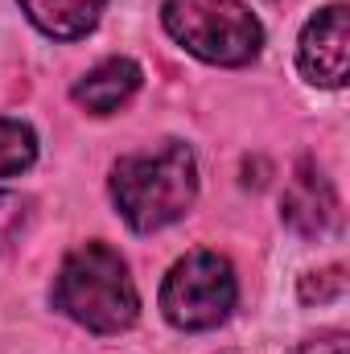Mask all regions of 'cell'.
<instances>
[{"mask_svg":"<svg viewBox=\"0 0 350 354\" xmlns=\"http://www.w3.org/2000/svg\"><path fill=\"white\" fill-rule=\"evenodd\" d=\"M111 198L120 218L140 235L177 223L198 198V161L190 145L161 140L157 149L120 157L111 169Z\"/></svg>","mask_w":350,"mask_h":354,"instance_id":"obj_1","label":"cell"},{"mask_svg":"<svg viewBox=\"0 0 350 354\" xmlns=\"http://www.w3.org/2000/svg\"><path fill=\"white\" fill-rule=\"evenodd\" d=\"M54 309L79 322L91 334H120L136 322L140 297L128 276V264L107 243L75 248L54 280Z\"/></svg>","mask_w":350,"mask_h":354,"instance_id":"obj_2","label":"cell"},{"mask_svg":"<svg viewBox=\"0 0 350 354\" xmlns=\"http://www.w3.org/2000/svg\"><path fill=\"white\" fill-rule=\"evenodd\" d=\"M161 21L177 46L214 66H243L264 46L260 21L243 0H165Z\"/></svg>","mask_w":350,"mask_h":354,"instance_id":"obj_3","label":"cell"},{"mask_svg":"<svg viewBox=\"0 0 350 354\" xmlns=\"http://www.w3.org/2000/svg\"><path fill=\"white\" fill-rule=\"evenodd\" d=\"M235 297V268L219 252H190L161 284V313L177 330H214L231 317Z\"/></svg>","mask_w":350,"mask_h":354,"instance_id":"obj_4","label":"cell"},{"mask_svg":"<svg viewBox=\"0 0 350 354\" xmlns=\"http://www.w3.org/2000/svg\"><path fill=\"white\" fill-rule=\"evenodd\" d=\"M347 46H350L347 4H326L301 29V41H297V66H301V75L313 87L338 91L347 83V71H350Z\"/></svg>","mask_w":350,"mask_h":354,"instance_id":"obj_5","label":"cell"},{"mask_svg":"<svg viewBox=\"0 0 350 354\" xmlns=\"http://www.w3.org/2000/svg\"><path fill=\"white\" fill-rule=\"evenodd\" d=\"M280 214H284V223H288L297 235H305V239L330 231V223L338 218V198H334L330 177L322 174L317 165L305 161V165L293 174L284 198H280Z\"/></svg>","mask_w":350,"mask_h":354,"instance_id":"obj_6","label":"cell"},{"mask_svg":"<svg viewBox=\"0 0 350 354\" xmlns=\"http://www.w3.org/2000/svg\"><path fill=\"white\" fill-rule=\"evenodd\" d=\"M140 66L132 62V58H107V62H99L95 71H87L79 83H75V103L79 107H87L95 115H111V111H120L136 91H140Z\"/></svg>","mask_w":350,"mask_h":354,"instance_id":"obj_7","label":"cell"},{"mask_svg":"<svg viewBox=\"0 0 350 354\" xmlns=\"http://www.w3.org/2000/svg\"><path fill=\"white\" fill-rule=\"evenodd\" d=\"M21 8L42 33H50L58 41H75L99 25L107 0H21Z\"/></svg>","mask_w":350,"mask_h":354,"instance_id":"obj_8","label":"cell"},{"mask_svg":"<svg viewBox=\"0 0 350 354\" xmlns=\"http://www.w3.org/2000/svg\"><path fill=\"white\" fill-rule=\"evenodd\" d=\"M37 161V136L29 124L0 115V177H12Z\"/></svg>","mask_w":350,"mask_h":354,"instance_id":"obj_9","label":"cell"},{"mask_svg":"<svg viewBox=\"0 0 350 354\" xmlns=\"http://www.w3.org/2000/svg\"><path fill=\"white\" fill-rule=\"evenodd\" d=\"M342 288H347L342 268H326V272L301 276V301H305V305H313V301H317V305H322V301H338Z\"/></svg>","mask_w":350,"mask_h":354,"instance_id":"obj_10","label":"cell"},{"mask_svg":"<svg viewBox=\"0 0 350 354\" xmlns=\"http://www.w3.org/2000/svg\"><path fill=\"white\" fill-rule=\"evenodd\" d=\"M29 218V198L12 194V189H0V252L17 239V231L25 227Z\"/></svg>","mask_w":350,"mask_h":354,"instance_id":"obj_11","label":"cell"},{"mask_svg":"<svg viewBox=\"0 0 350 354\" xmlns=\"http://www.w3.org/2000/svg\"><path fill=\"white\" fill-rule=\"evenodd\" d=\"M293 354H350V346H347V334H322V338L301 342Z\"/></svg>","mask_w":350,"mask_h":354,"instance_id":"obj_12","label":"cell"}]
</instances>
